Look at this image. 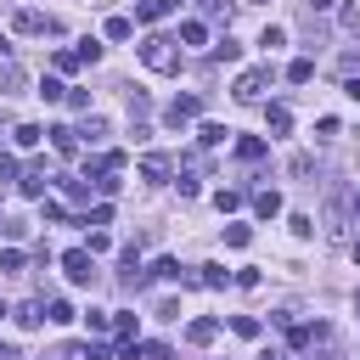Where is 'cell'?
I'll list each match as a JSON object with an SVG mask.
<instances>
[{
	"instance_id": "6da1fadb",
	"label": "cell",
	"mask_w": 360,
	"mask_h": 360,
	"mask_svg": "<svg viewBox=\"0 0 360 360\" xmlns=\"http://www.w3.org/2000/svg\"><path fill=\"white\" fill-rule=\"evenodd\" d=\"M180 39H169V34H146L141 39V62L152 68V73H180V51H174Z\"/></svg>"
},
{
	"instance_id": "7a4b0ae2",
	"label": "cell",
	"mask_w": 360,
	"mask_h": 360,
	"mask_svg": "<svg viewBox=\"0 0 360 360\" xmlns=\"http://www.w3.org/2000/svg\"><path fill=\"white\" fill-rule=\"evenodd\" d=\"M62 270H68V281H73V287H90V281H96L90 248H68V253H62Z\"/></svg>"
},
{
	"instance_id": "3957f363",
	"label": "cell",
	"mask_w": 360,
	"mask_h": 360,
	"mask_svg": "<svg viewBox=\"0 0 360 360\" xmlns=\"http://www.w3.org/2000/svg\"><path fill=\"white\" fill-rule=\"evenodd\" d=\"M197 112H202V96H174V101L163 107V124H169V129H186Z\"/></svg>"
},
{
	"instance_id": "277c9868",
	"label": "cell",
	"mask_w": 360,
	"mask_h": 360,
	"mask_svg": "<svg viewBox=\"0 0 360 360\" xmlns=\"http://www.w3.org/2000/svg\"><path fill=\"white\" fill-rule=\"evenodd\" d=\"M264 84H270V62H264V68H248V73L236 79V90H231V96H236V101H259V96H264Z\"/></svg>"
},
{
	"instance_id": "5b68a950",
	"label": "cell",
	"mask_w": 360,
	"mask_h": 360,
	"mask_svg": "<svg viewBox=\"0 0 360 360\" xmlns=\"http://www.w3.org/2000/svg\"><path fill=\"white\" fill-rule=\"evenodd\" d=\"M62 22L45 17V11H17V34H56Z\"/></svg>"
},
{
	"instance_id": "8992f818",
	"label": "cell",
	"mask_w": 360,
	"mask_h": 360,
	"mask_svg": "<svg viewBox=\"0 0 360 360\" xmlns=\"http://www.w3.org/2000/svg\"><path fill=\"white\" fill-rule=\"evenodd\" d=\"M45 180H51V174H45V163H34V169H22L17 191H22V197H45Z\"/></svg>"
},
{
	"instance_id": "52a82bcc",
	"label": "cell",
	"mask_w": 360,
	"mask_h": 360,
	"mask_svg": "<svg viewBox=\"0 0 360 360\" xmlns=\"http://www.w3.org/2000/svg\"><path fill=\"white\" fill-rule=\"evenodd\" d=\"M51 146H56L62 158H73V152H79V129H68V124H56V129H51Z\"/></svg>"
},
{
	"instance_id": "ba28073f",
	"label": "cell",
	"mask_w": 360,
	"mask_h": 360,
	"mask_svg": "<svg viewBox=\"0 0 360 360\" xmlns=\"http://www.w3.org/2000/svg\"><path fill=\"white\" fill-rule=\"evenodd\" d=\"M141 180L163 186V180H169V158H158V152H152V158H141Z\"/></svg>"
},
{
	"instance_id": "9c48e42d",
	"label": "cell",
	"mask_w": 360,
	"mask_h": 360,
	"mask_svg": "<svg viewBox=\"0 0 360 360\" xmlns=\"http://www.w3.org/2000/svg\"><path fill=\"white\" fill-rule=\"evenodd\" d=\"M152 276H158V281H197V276H186V264H180V259H158V264H152Z\"/></svg>"
},
{
	"instance_id": "30bf717a",
	"label": "cell",
	"mask_w": 360,
	"mask_h": 360,
	"mask_svg": "<svg viewBox=\"0 0 360 360\" xmlns=\"http://www.w3.org/2000/svg\"><path fill=\"white\" fill-rule=\"evenodd\" d=\"M253 214H259V219H276V214H281V191H259V197H253Z\"/></svg>"
},
{
	"instance_id": "8fae6325",
	"label": "cell",
	"mask_w": 360,
	"mask_h": 360,
	"mask_svg": "<svg viewBox=\"0 0 360 360\" xmlns=\"http://www.w3.org/2000/svg\"><path fill=\"white\" fill-rule=\"evenodd\" d=\"M180 39H186V45H202V39H208V22H202V17H186V22H180Z\"/></svg>"
},
{
	"instance_id": "7c38bea8",
	"label": "cell",
	"mask_w": 360,
	"mask_h": 360,
	"mask_svg": "<svg viewBox=\"0 0 360 360\" xmlns=\"http://www.w3.org/2000/svg\"><path fill=\"white\" fill-rule=\"evenodd\" d=\"M264 124H270L276 135H287V129H292V112H287L281 101H270V112H264Z\"/></svg>"
},
{
	"instance_id": "4fadbf2b",
	"label": "cell",
	"mask_w": 360,
	"mask_h": 360,
	"mask_svg": "<svg viewBox=\"0 0 360 360\" xmlns=\"http://www.w3.org/2000/svg\"><path fill=\"white\" fill-rule=\"evenodd\" d=\"M236 158H242V163H259V158H264V141H259V135H242V141H236Z\"/></svg>"
},
{
	"instance_id": "5bb4252c",
	"label": "cell",
	"mask_w": 360,
	"mask_h": 360,
	"mask_svg": "<svg viewBox=\"0 0 360 360\" xmlns=\"http://www.w3.org/2000/svg\"><path fill=\"white\" fill-rule=\"evenodd\" d=\"M197 281H202V287H225L231 270H225V264H197Z\"/></svg>"
},
{
	"instance_id": "9a60e30c",
	"label": "cell",
	"mask_w": 360,
	"mask_h": 360,
	"mask_svg": "<svg viewBox=\"0 0 360 360\" xmlns=\"http://www.w3.org/2000/svg\"><path fill=\"white\" fill-rule=\"evenodd\" d=\"M214 332H219V321H208V315L186 326V338H191V343H214Z\"/></svg>"
},
{
	"instance_id": "2e32d148",
	"label": "cell",
	"mask_w": 360,
	"mask_h": 360,
	"mask_svg": "<svg viewBox=\"0 0 360 360\" xmlns=\"http://www.w3.org/2000/svg\"><path fill=\"white\" fill-rule=\"evenodd\" d=\"M309 79H315V62H309V56H298V62L287 68V84H309Z\"/></svg>"
},
{
	"instance_id": "e0dca14e",
	"label": "cell",
	"mask_w": 360,
	"mask_h": 360,
	"mask_svg": "<svg viewBox=\"0 0 360 360\" xmlns=\"http://www.w3.org/2000/svg\"><path fill=\"white\" fill-rule=\"evenodd\" d=\"M39 321H45V304H22V309H17V326H22V332H34Z\"/></svg>"
},
{
	"instance_id": "ac0fdd59",
	"label": "cell",
	"mask_w": 360,
	"mask_h": 360,
	"mask_svg": "<svg viewBox=\"0 0 360 360\" xmlns=\"http://www.w3.org/2000/svg\"><path fill=\"white\" fill-rule=\"evenodd\" d=\"M236 56H242V45H236L231 34H225V39H214V62H236Z\"/></svg>"
},
{
	"instance_id": "d6986e66",
	"label": "cell",
	"mask_w": 360,
	"mask_h": 360,
	"mask_svg": "<svg viewBox=\"0 0 360 360\" xmlns=\"http://www.w3.org/2000/svg\"><path fill=\"white\" fill-rule=\"evenodd\" d=\"M51 129H39V124H17V146H39Z\"/></svg>"
},
{
	"instance_id": "ffe728a7",
	"label": "cell",
	"mask_w": 360,
	"mask_h": 360,
	"mask_svg": "<svg viewBox=\"0 0 360 360\" xmlns=\"http://www.w3.org/2000/svg\"><path fill=\"white\" fill-rule=\"evenodd\" d=\"M45 321H51V326H68V321H73V309H68L62 298H51V304H45Z\"/></svg>"
},
{
	"instance_id": "44dd1931",
	"label": "cell",
	"mask_w": 360,
	"mask_h": 360,
	"mask_svg": "<svg viewBox=\"0 0 360 360\" xmlns=\"http://www.w3.org/2000/svg\"><path fill=\"white\" fill-rule=\"evenodd\" d=\"M163 11H169V6H163V0H141V6H135V17H141V22H158V17H163Z\"/></svg>"
},
{
	"instance_id": "7402d4cb",
	"label": "cell",
	"mask_w": 360,
	"mask_h": 360,
	"mask_svg": "<svg viewBox=\"0 0 360 360\" xmlns=\"http://www.w3.org/2000/svg\"><path fill=\"white\" fill-rule=\"evenodd\" d=\"M79 62H84V56H79V51H56V56H51V68H56V73H73V68H79Z\"/></svg>"
},
{
	"instance_id": "603a6c76",
	"label": "cell",
	"mask_w": 360,
	"mask_h": 360,
	"mask_svg": "<svg viewBox=\"0 0 360 360\" xmlns=\"http://www.w3.org/2000/svg\"><path fill=\"white\" fill-rule=\"evenodd\" d=\"M39 96H45V101H68V84H62V79H39Z\"/></svg>"
},
{
	"instance_id": "cb8c5ba5",
	"label": "cell",
	"mask_w": 360,
	"mask_h": 360,
	"mask_svg": "<svg viewBox=\"0 0 360 360\" xmlns=\"http://www.w3.org/2000/svg\"><path fill=\"white\" fill-rule=\"evenodd\" d=\"M79 135H84V141H90V146H96V141H101V135H107V118H96V112H90V118H84V129H79Z\"/></svg>"
},
{
	"instance_id": "d4e9b609",
	"label": "cell",
	"mask_w": 360,
	"mask_h": 360,
	"mask_svg": "<svg viewBox=\"0 0 360 360\" xmlns=\"http://www.w3.org/2000/svg\"><path fill=\"white\" fill-rule=\"evenodd\" d=\"M129 28H135L129 17H107V39H129Z\"/></svg>"
},
{
	"instance_id": "484cf974",
	"label": "cell",
	"mask_w": 360,
	"mask_h": 360,
	"mask_svg": "<svg viewBox=\"0 0 360 360\" xmlns=\"http://www.w3.org/2000/svg\"><path fill=\"white\" fill-rule=\"evenodd\" d=\"M259 45H264V51H276V45H287V28H276V22H270V28L259 34Z\"/></svg>"
},
{
	"instance_id": "4316f807",
	"label": "cell",
	"mask_w": 360,
	"mask_h": 360,
	"mask_svg": "<svg viewBox=\"0 0 360 360\" xmlns=\"http://www.w3.org/2000/svg\"><path fill=\"white\" fill-rule=\"evenodd\" d=\"M225 135H231V129H225V124H202V135H197V141H202V146H219V141H225Z\"/></svg>"
},
{
	"instance_id": "83f0119b",
	"label": "cell",
	"mask_w": 360,
	"mask_h": 360,
	"mask_svg": "<svg viewBox=\"0 0 360 360\" xmlns=\"http://www.w3.org/2000/svg\"><path fill=\"white\" fill-rule=\"evenodd\" d=\"M214 208H219V214H231V208H242V191H214Z\"/></svg>"
},
{
	"instance_id": "f1b7e54d",
	"label": "cell",
	"mask_w": 360,
	"mask_h": 360,
	"mask_svg": "<svg viewBox=\"0 0 360 360\" xmlns=\"http://www.w3.org/2000/svg\"><path fill=\"white\" fill-rule=\"evenodd\" d=\"M84 326H90V332H107L112 315H107V309H84Z\"/></svg>"
},
{
	"instance_id": "f546056e",
	"label": "cell",
	"mask_w": 360,
	"mask_h": 360,
	"mask_svg": "<svg viewBox=\"0 0 360 360\" xmlns=\"http://www.w3.org/2000/svg\"><path fill=\"white\" fill-rule=\"evenodd\" d=\"M231 332H236V338H259V321H253V315H236Z\"/></svg>"
},
{
	"instance_id": "4dcf8cb0",
	"label": "cell",
	"mask_w": 360,
	"mask_h": 360,
	"mask_svg": "<svg viewBox=\"0 0 360 360\" xmlns=\"http://www.w3.org/2000/svg\"><path fill=\"white\" fill-rule=\"evenodd\" d=\"M338 22H343V34H360V6H343Z\"/></svg>"
},
{
	"instance_id": "1f68e13d",
	"label": "cell",
	"mask_w": 360,
	"mask_h": 360,
	"mask_svg": "<svg viewBox=\"0 0 360 360\" xmlns=\"http://www.w3.org/2000/svg\"><path fill=\"white\" fill-rule=\"evenodd\" d=\"M0 270H6V276H17V270H22V253H17V248H6V253H0Z\"/></svg>"
},
{
	"instance_id": "d6a6232c",
	"label": "cell",
	"mask_w": 360,
	"mask_h": 360,
	"mask_svg": "<svg viewBox=\"0 0 360 360\" xmlns=\"http://www.w3.org/2000/svg\"><path fill=\"white\" fill-rule=\"evenodd\" d=\"M0 84H6V90H17V84H22V68H11V62H6V68H0Z\"/></svg>"
},
{
	"instance_id": "836d02e7",
	"label": "cell",
	"mask_w": 360,
	"mask_h": 360,
	"mask_svg": "<svg viewBox=\"0 0 360 360\" xmlns=\"http://www.w3.org/2000/svg\"><path fill=\"white\" fill-rule=\"evenodd\" d=\"M146 107H152V101H146V90H129V118H141Z\"/></svg>"
},
{
	"instance_id": "e575fe53",
	"label": "cell",
	"mask_w": 360,
	"mask_h": 360,
	"mask_svg": "<svg viewBox=\"0 0 360 360\" xmlns=\"http://www.w3.org/2000/svg\"><path fill=\"white\" fill-rule=\"evenodd\" d=\"M62 191H68L73 202H84V197H90V186H84V180H62Z\"/></svg>"
},
{
	"instance_id": "d590c367",
	"label": "cell",
	"mask_w": 360,
	"mask_h": 360,
	"mask_svg": "<svg viewBox=\"0 0 360 360\" xmlns=\"http://www.w3.org/2000/svg\"><path fill=\"white\" fill-rule=\"evenodd\" d=\"M107 219H112V208H107V202H96V208L84 214V225H107Z\"/></svg>"
},
{
	"instance_id": "8d00e7d4",
	"label": "cell",
	"mask_w": 360,
	"mask_h": 360,
	"mask_svg": "<svg viewBox=\"0 0 360 360\" xmlns=\"http://www.w3.org/2000/svg\"><path fill=\"white\" fill-rule=\"evenodd\" d=\"M292 236H315V219L309 214H292Z\"/></svg>"
},
{
	"instance_id": "74e56055",
	"label": "cell",
	"mask_w": 360,
	"mask_h": 360,
	"mask_svg": "<svg viewBox=\"0 0 360 360\" xmlns=\"http://www.w3.org/2000/svg\"><path fill=\"white\" fill-rule=\"evenodd\" d=\"M225 242L231 248H248V225H225Z\"/></svg>"
},
{
	"instance_id": "f35d334b",
	"label": "cell",
	"mask_w": 360,
	"mask_h": 360,
	"mask_svg": "<svg viewBox=\"0 0 360 360\" xmlns=\"http://www.w3.org/2000/svg\"><path fill=\"white\" fill-rule=\"evenodd\" d=\"M112 326H118V338H124V343L135 338V315H112Z\"/></svg>"
},
{
	"instance_id": "ab89813d",
	"label": "cell",
	"mask_w": 360,
	"mask_h": 360,
	"mask_svg": "<svg viewBox=\"0 0 360 360\" xmlns=\"http://www.w3.org/2000/svg\"><path fill=\"white\" fill-rule=\"evenodd\" d=\"M343 96H349V101H360V79H343Z\"/></svg>"
},
{
	"instance_id": "60d3db41",
	"label": "cell",
	"mask_w": 360,
	"mask_h": 360,
	"mask_svg": "<svg viewBox=\"0 0 360 360\" xmlns=\"http://www.w3.org/2000/svg\"><path fill=\"white\" fill-rule=\"evenodd\" d=\"M332 6H338V0H309V11H332Z\"/></svg>"
},
{
	"instance_id": "b9f144b4",
	"label": "cell",
	"mask_w": 360,
	"mask_h": 360,
	"mask_svg": "<svg viewBox=\"0 0 360 360\" xmlns=\"http://www.w3.org/2000/svg\"><path fill=\"white\" fill-rule=\"evenodd\" d=\"M259 360H287V354H281V349H264V354H259Z\"/></svg>"
},
{
	"instance_id": "7bdbcfd3",
	"label": "cell",
	"mask_w": 360,
	"mask_h": 360,
	"mask_svg": "<svg viewBox=\"0 0 360 360\" xmlns=\"http://www.w3.org/2000/svg\"><path fill=\"white\" fill-rule=\"evenodd\" d=\"M0 360H17V349H6V343H0Z\"/></svg>"
},
{
	"instance_id": "ee69618b",
	"label": "cell",
	"mask_w": 360,
	"mask_h": 360,
	"mask_svg": "<svg viewBox=\"0 0 360 360\" xmlns=\"http://www.w3.org/2000/svg\"><path fill=\"white\" fill-rule=\"evenodd\" d=\"M163 6H169V11H180V6H186V0H163Z\"/></svg>"
},
{
	"instance_id": "f6af8a7d",
	"label": "cell",
	"mask_w": 360,
	"mask_h": 360,
	"mask_svg": "<svg viewBox=\"0 0 360 360\" xmlns=\"http://www.w3.org/2000/svg\"><path fill=\"white\" fill-rule=\"evenodd\" d=\"M349 253H354V259H360V236H354V242H349Z\"/></svg>"
},
{
	"instance_id": "bcb514c9",
	"label": "cell",
	"mask_w": 360,
	"mask_h": 360,
	"mask_svg": "<svg viewBox=\"0 0 360 360\" xmlns=\"http://www.w3.org/2000/svg\"><path fill=\"white\" fill-rule=\"evenodd\" d=\"M236 6H259V0H236Z\"/></svg>"
},
{
	"instance_id": "7dc6e473",
	"label": "cell",
	"mask_w": 360,
	"mask_h": 360,
	"mask_svg": "<svg viewBox=\"0 0 360 360\" xmlns=\"http://www.w3.org/2000/svg\"><path fill=\"white\" fill-rule=\"evenodd\" d=\"M354 219H360V197H354Z\"/></svg>"
},
{
	"instance_id": "c3c4849f",
	"label": "cell",
	"mask_w": 360,
	"mask_h": 360,
	"mask_svg": "<svg viewBox=\"0 0 360 360\" xmlns=\"http://www.w3.org/2000/svg\"><path fill=\"white\" fill-rule=\"evenodd\" d=\"M0 315H6V304H0Z\"/></svg>"
},
{
	"instance_id": "681fc988",
	"label": "cell",
	"mask_w": 360,
	"mask_h": 360,
	"mask_svg": "<svg viewBox=\"0 0 360 360\" xmlns=\"http://www.w3.org/2000/svg\"><path fill=\"white\" fill-rule=\"evenodd\" d=\"M354 309H360V298H354Z\"/></svg>"
}]
</instances>
